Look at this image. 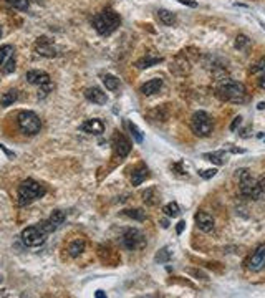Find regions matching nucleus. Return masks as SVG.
Wrapping results in <instances>:
<instances>
[{"mask_svg": "<svg viewBox=\"0 0 265 298\" xmlns=\"http://www.w3.org/2000/svg\"><path fill=\"white\" fill-rule=\"evenodd\" d=\"M216 95L219 99H222L225 103H236L242 104L247 101V90L242 83L234 81L230 78H225L217 85Z\"/></svg>", "mask_w": 265, "mask_h": 298, "instance_id": "f257e3e1", "label": "nucleus"}, {"mask_svg": "<svg viewBox=\"0 0 265 298\" xmlns=\"http://www.w3.org/2000/svg\"><path fill=\"white\" fill-rule=\"evenodd\" d=\"M91 25H93L95 30L101 37H108V35H111L121 25V17L113 8H105L103 12L93 15Z\"/></svg>", "mask_w": 265, "mask_h": 298, "instance_id": "f03ea898", "label": "nucleus"}, {"mask_svg": "<svg viewBox=\"0 0 265 298\" xmlns=\"http://www.w3.org/2000/svg\"><path fill=\"white\" fill-rule=\"evenodd\" d=\"M47 194L45 186L33 179H25L24 182L19 186V192H17V204L20 207H25V205L35 202L37 199H40Z\"/></svg>", "mask_w": 265, "mask_h": 298, "instance_id": "7ed1b4c3", "label": "nucleus"}, {"mask_svg": "<svg viewBox=\"0 0 265 298\" xmlns=\"http://www.w3.org/2000/svg\"><path fill=\"white\" fill-rule=\"evenodd\" d=\"M237 179H239V192H241V196L245 197V199L257 200L260 199V196L265 194L262 187H260L259 179L252 176L249 169H239Z\"/></svg>", "mask_w": 265, "mask_h": 298, "instance_id": "20e7f679", "label": "nucleus"}, {"mask_svg": "<svg viewBox=\"0 0 265 298\" xmlns=\"http://www.w3.org/2000/svg\"><path fill=\"white\" fill-rule=\"evenodd\" d=\"M191 129L199 138H207L214 129V121L206 111H195L191 118Z\"/></svg>", "mask_w": 265, "mask_h": 298, "instance_id": "39448f33", "label": "nucleus"}, {"mask_svg": "<svg viewBox=\"0 0 265 298\" xmlns=\"http://www.w3.org/2000/svg\"><path fill=\"white\" fill-rule=\"evenodd\" d=\"M17 124H19V129L24 134L33 136L37 133H40L42 129V121L33 111H22L17 116Z\"/></svg>", "mask_w": 265, "mask_h": 298, "instance_id": "423d86ee", "label": "nucleus"}, {"mask_svg": "<svg viewBox=\"0 0 265 298\" xmlns=\"http://www.w3.org/2000/svg\"><path fill=\"white\" fill-rule=\"evenodd\" d=\"M47 232L42 229L40 224H37V225H30L27 229L22 230V242H24L27 247H40V245L45 244L47 240Z\"/></svg>", "mask_w": 265, "mask_h": 298, "instance_id": "0eeeda50", "label": "nucleus"}, {"mask_svg": "<svg viewBox=\"0 0 265 298\" xmlns=\"http://www.w3.org/2000/svg\"><path fill=\"white\" fill-rule=\"evenodd\" d=\"M123 245L128 250H141L146 245V237L141 230L138 229H128L123 234Z\"/></svg>", "mask_w": 265, "mask_h": 298, "instance_id": "6e6552de", "label": "nucleus"}, {"mask_svg": "<svg viewBox=\"0 0 265 298\" xmlns=\"http://www.w3.org/2000/svg\"><path fill=\"white\" fill-rule=\"evenodd\" d=\"M15 48L12 45L0 47V72L10 74L15 72Z\"/></svg>", "mask_w": 265, "mask_h": 298, "instance_id": "1a4fd4ad", "label": "nucleus"}, {"mask_svg": "<svg viewBox=\"0 0 265 298\" xmlns=\"http://www.w3.org/2000/svg\"><path fill=\"white\" fill-rule=\"evenodd\" d=\"M265 267V244H260L247 260V269L250 272H260Z\"/></svg>", "mask_w": 265, "mask_h": 298, "instance_id": "9d476101", "label": "nucleus"}, {"mask_svg": "<svg viewBox=\"0 0 265 298\" xmlns=\"http://www.w3.org/2000/svg\"><path fill=\"white\" fill-rule=\"evenodd\" d=\"M65 219H67V216H65L63 210H53L47 221L40 222V225L47 234H51V232H55L60 225H62V224L65 222Z\"/></svg>", "mask_w": 265, "mask_h": 298, "instance_id": "9b49d317", "label": "nucleus"}, {"mask_svg": "<svg viewBox=\"0 0 265 298\" xmlns=\"http://www.w3.org/2000/svg\"><path fill=\"white\" fill-rule=\"evenodd\" d=\"M35 51L40 56H47V58H53L58 55V48L53 45V42L47 37H40L35 42Z\"/></svg>", "mask_w": 265, "mask_h": 298, "instance_id": "f8f14e48", "label": "nucleus"}, {"mask_svg": "<svg viewBox=\"0 0 265 298\" xmlns=\"http://www.w3.org/2000/svg\"><path fill=\"white\" fill-rule=\"evenodd\" d=\"M194 221H195V225H197V229L201 230V232H204V234H211V232L214 230V227H216L214 217H212L211 214L204 212V210H201V212L195 214Z\"/></svg>", "mask_w": 265, "mask_h": 298, "instance_id": "ddd939ff", "label": "nucleus"}, {"mask_svg": "<svg viewBox=\"0 0 265 298\" xmlns=\"http://www.w3.org/2000/svg\"><path fill=\"white\" fill-rule=\"evenodd\" d=\"M113 144H115V151L120 157H126L131 152V143L124 134L116 133L115 138H113Z\"/></svg>", "mask_w": 265, "mask_h": 298, "instance_id": "4468645a", "label": "nucleus"}, {"mask_svg": "<svg viewBox=\"0 0 265 298\" xmlns=\"http://www.w3.org/2000/svg\"><path fill=\"white\" fill-rule=\"evenodd\" d=\"M25 80H27L30 85L35 86H43L47 83H50V74L45 72H40V70H30L25 74Z\"/></svg>", "mask_w": 265, "mask_h": 298, "instance_id": "2eb2a0df", "label": "nucleus"}, {"mask_svg": "<svg viewBox=\"0 0 265 298\" xmlns=\"http://www.w3.org/2000/svg\"><path fill=\"white\" fill-rule=\"evenodd\" d=\"M81 131L83 133H88V134H103L105 133V123L98 118H93V120H86L83 124H81Z\"/></svg>", "mask_w": 265, "mask_h": 298, "instance_id": "dca6fc26", "label": "nucleus"}, {"mask_svg": "<svg viewBox=\"0 0 265 298\" xmlns=\"http://www.w3.org/2000/svg\"><path fill=\"white\" fill-rule=\"evenodd\" d=\"M85 98L88 99L90 103H95V104H106V101H108L106 93H103V90L96 88V86L86 88L85 90Z\"/></svg>", "mask_w": 265, "mask_h": 298, "instance_id": "f3484780", "label": "nucleus"}, {"mask_svg": "<svg viewBox=\"0 0 265 298\" xmlns=\"http://www.w3.org/2000/svg\"><path fill=\"white\" fill-rule=\"evenodd\" d=\"M161 88H163V80H161V78H153V80L146 81L145 85L141 86L140 93L145 95V96H151V95L159 93Z\"/></svg>", "mask_w": 265, "mask_h": 298, "instance_id": "a211bd4d", "label": "nucleus"}, {"mask_svg": "<svg viewBox=\"0 0 265 298\" xmlns=\"http://www.w3.org/2000/svg\"><path fill=\"white\" fill-rule=\"evenodd\" d=\"M147 177H149V169H147L145 164H140L131 174V184L133 186H140V184L145 182Z\"/></svg>", "mask_w": 265, "mask_h": 298, "instance_id": "6ab92c4d", "label": "nucleus"}, {"mask_svg": "<svg viewBox=\"0 0 265 298\" xmlns=\"http://www.w3.org/2000/svg\"><path fill=\"white\" fill-rule=\"evenodd\" d=\"M163 61V58L161 56H154L151 53H147L146 56H143V58L136 60V63H134V67H136L138 70H145V68H151L154 67V65H158Z\"/></svg>", "mask_w": 265, "mask_h": 298, "instance_id": "aec40b11", "label": "nucleus"}, {"mask_svg": "<svg viewBox=\"0 0 265 298\" xmlns=\"http://www.w3.org/2000/svg\"><path fill=\"white\" fill-rule=\"evenodd\" d=\"M17 99H19V91H17V90H8V91H5V93L2 95V98H0V106L8 108V106H12Z\"/></svg>", "mask_w": 265, "mask_h": 298, "instance_id": "412c9836", "label": "nucleus"}, {"mask_svg": "<svg viewBox=\"0 0 265 298\" xmlns=\"http://www.w3.org/2000/svg\"><path fill=\"white\" fill-rule=\"evenodd\" d=\"M83 252H85V240L83 239H76L68 245V253H70V257H73V258L80 257Z\"/></svg>", "mask_w": 265, "mask_h": 298, "instance_id": "4be33fe9", "label": "nucleus"}, {"mask_svg": "<svg viewBox=\"0 0 265 298\" xmlns=\"http://www.w3.org/2000/svg\"><path fill=\"white\" fill-rule=\"evenodd\" d=\"M158 19L163 25H166V27H172V25L176 24V15L172 14V12L166 10V8H161L158 10Z\"/></svg>", "mask_w": 265, "mask_h": 298, "instance_id": "5701e85b", "label": "nucleus"}, {"mask_svg": "<svg viewBox=\"0 0 265 298\" xmlns=\"http://www.w3.org/2000/svg\"><path fill=\"white\" fill-rule=\"evenodd\" d=\"M204 157V159H206V161H211V163H214V164H225V161H227V159H225V157H227V156H225V152L224 151H217V152H207V154H204L202 156Z\"/></svg>", "mask_w": 265, "mask_h": 298, "instance_id": "b1692460", "label": "nucleus"}, {"mask_svg": "<svg viewBox=\"0 0 265 298\" xmlns=\"http://www.w3.org/2000/svg\"><path fill=\"white\" fill-rule=\"evenodd\" d=\"M124 126L129 129V133H131V136L134 138V141H136L138 144H141L143 141H145V136H143V133L140 131V128H138V126L134 124V123H131V121H124Z\"/></svg>", "mask_w": 265, "mask_h": 298, "instance_id": "393cba45", "label": "nucleus"}, {"mask_svg": "<svg viewBox=\"0 0 265 298\" xmlns=\"http://www.w3.org/2000/svg\"><path fill=\"white\" fill-rule=\"evenodd\" d=\"M149 118L151 120H156V121H166L169 118V111L166 109V106L156 108L149 113Z\"/></svg>", "mask_w": 265, "mask_h": 298, "instance_id": "a878e982", "label": "nucleus"}, {"mask_svg": "<svg viewBox=\"0 0 265 298\" xmlns=\"http://www.w3.org/2000/svg\"><path fill=\"white\" fill-rule=\"evenodd\" d=\"M103 85L106 86V90L115 91V90H118L120 80L115 76V74H110V73H108V74H105V76H103Z\"/></svg>", "mask_w": 265, "mask_h": 298, "instance_id": "bb28decb", "label": "nucleus"}, {"mask_svg": "<svg viewBox=\"0 0 265 298\" xmlns=\"http://www.w3.org/2000/svg\"><path fill=\"white\" fill-rule=\"evenodd\" d=\"M123 214L126 217L133 219V221H138V222H143L146 219V212H143L141 209H128V210H123Z\"/></svg>", "mask_w": 265, "mask_h": 298, "instance_id": "cd10ccee", "label": "nucleus"}, {"mask_svg": "<svg viewBox=\"0 0 265 298\" xmlns=\"http://www.w3.org/2000/svg\"><path fill=\"white\" fill-rule=\"evenodd\" d=\"M143 200L147 204V205H154L158 202V192H156L154 187H151V189H146L143 192Z\"/></svg>", "mask_w": 265, "mask_h": 298, "instance_id": "c85d7f7f", "label": "nucleus"}, {"mask_svg": "<svg viewBox=\"0 0 265 298\" xmlns=\"http://www.w3.org/2000/svg\"><path fill=\"white\" fill-rule=\"evenodd\" d=\"M163 212L166 214L168 217H177V216H179V214H181L179 204H177V202H169V204L164 205Z\"/></svg>", "mask_w": 265, "mask_h": 298, "instance_id": "c756f323", "label": "nucleus"}, {"mask_svg": "<svg viewBox=\"0 0 265 298\" xmlns=\"http://www.w3.org/2000/svg\"><path fill=\"white\" fill-rule=\"evenodd\" d=\"M154 260L158 262V264H168L169 260H171V252H169L168 247H163L161 250H158V253H156Z\"/></svg>", "mask_w": 265, "mask_h": 298, "instance_id": "7c9ffc66", "label": "nucleus"}, {"mask_svg": "<svg viewBox=\"0 0 265 298\" xmlns=\"http://www.w3.org/2000/svg\"><path fill=\"white\" fill-rule=\"evenodd\" d=\"M250 73L254 74L255 78H259V76H262V74H265V56H264V58H260L257 63L252 67Z\"/></svg>", "mask_w": 265, "mask_h": 298, "instance_id": "2f4dec72", "label": "nucleus"}, {"mask_svg": "<svg viewBox=\"0 0 265 298\" xmlns=\"http://www.w3.org/2000/svg\"><path fill=\"white\" fill-rule=\"evenodd\" d=\"M5 2L10 7H14V8H17V10H22V12H25L30 7L28 0H5Z\"/></svg>", "mask_w": 265, "mask_h": 298, "instance_id": "473e14b6", "label": "nucleus"}, {"mask_svg": "<svg viewBox=\"0 0 265 298\" xmlns=\"http://www.w3.org/2000/svg\"><path fill=\"white\" fill-rule=\"evenodd\" d=\"M250 45V40H249V37H245V35H237V38H236V48L237 50H244V48H247Z\"/></svg>", "mask_w": 265, "mask_h": 298, "instance_id": "72a5a7b5", "label": "nucleus"}, {"mask_svg": "<svg viewBox=\"0 0 265 298\" xmlns=\"http://www.w3.org/2000/svg\"><path fill=\"white\" fill-rule=\"evenodd\" d=\"M217 174L216 169H204V171H199V176H201L202 179H211L214 177Z\"/></svg>", "mask_w": 265, "mask_h": 298, "instance_id": "f704fd0d", "label": "nucleus"}, {"mask_svg": "<svg viewBox=\"0 0 265 298\" xmlns=\"http://www.w3.org/2000/svg\"><path fill=\"white\" fill-rule=\"evenodd\" d=\"M242 124V116H236V118H234V121L232 123H230V131H237V128H239V126H241Z\"/></svg>", "mask_w": 265, "mask_h": 298, "instance_id": "c9c22d12", "label": "nucleus"}, {"mask_svg": "<svg viewBox=\"0 0 265 298\" xmlns=\"http://www.w3.org/2000/svg\"><path fill=\"white\" fill-rule=\"evenodd\" d=\"M184 227H186V222H184V221H181L179 224H177V227H176L177 235H181V234H182V230H184Z\"/></svg>", "mask_w": 265, "mask_h": 298, "instance_id": "e433bc0d", "label": "nucleus"}, {"mask_svg": "<svg viewBox=\"0 0 265 298\" xmlns=\"http://www.w3.org/2000/svg\"><path fill=\"white\" fill-rule=\"evenodd\" d=\"M177 2L184 3V5H189V7H197V3H195V2H191V0H177Z\"/></svg>", "mask_w": 265, "mask_h": 298, "instance_id": "4c0bfd02", "label": "nucleus"}, {"mask_svg": "<svg viewBox=\"0 0 265 298\" xmlns=\"http://www.w3.org/2000/svg\"><path fill=\"white\" fill-rule=\"evenodd\" d=\"M161 225H163L164 229H168V227H169V222L166 221V219H163V221H161Z\"/></svg>", "mask_w": 265, "mask_h": 298, "instance_id": "58836bf2", "label": "nucleus"}, {"mask_svg": "<svg viewBox=\"0 0 265 298\" xmlns=\"http://www.w3.org/2000/svg\"><path fill=\"white\" fill-rule=\"evenodd\" d=\"M95 297H96V298H103V297H105V292L98 290V292H96V295H95Z\"/></svg>", "mask_w": 265, "mask_h": 298, "instance_id": "ea45409f", "label": "nucleus"}, {"mask_svg": "<svg viewBox=\"0 0 265 298\" xmlns=\"http://www.w3.org/2000/svg\"><path fill=\"white\" fill-rule=\"evenodd\" d=\"M257 108H259V109H264V108H265V103H259Z\"/></svg>", "mask_w": 265, "mask_h": 298, "instance_id": "a19ab883", "label": "nucleus"}, {"mask_svg": "<svg viewBox=\"0 0 265 298\" xmlns=\"http://www.w3.org/2000/svg\"><path fill=\"white\" fill-rule=\"evenodd\" d=\"M2 33H3V30H2V25H0V38H2Z\"/></svg>", "mask_w": 265, "mask_h": 298, "instance_id": "79ce46f5", "label": "nucleus"}]
</instances>
